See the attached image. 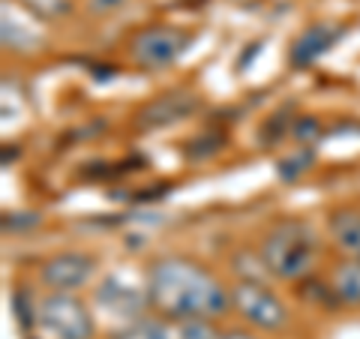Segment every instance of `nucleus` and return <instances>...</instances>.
Masks as SVG:
<instances>
[{
  "instance_id": "f257e3e1",
  "label": "nucleus",
  "mask_w": 360,
  "mask_h": 339,
  "mask_svg": "<svg viewBox=\"0 0 360 339\" xmlns=\"http://www.w3.org/2000/svg\"><path fill=\"white\" fill-rule=\"evenodd\" d=\"M144 291H148L150 309L174 324L189 319L217 321L231 309V291L222 286V279L205 264L184 255L156 258L148 267Z\"/></svg>"
},
{
  "instance_id": "f03ea898",
  "label": "nucleus",
  "mask_w": 360,
  "mask_h": 339,
  "mask_svg": "<svg viewBox=\"0 0 360 339\" xmlns=\"http://www.w3.org/2000/svg\"><path fill=\"white\" fill-rule=\"evenodd\" d=\"M258 252H262L270 276L285 279V282L307 279L312 274L315 262H319L315 234L300 219H283L270 225L267 234L262 237V243H258Z\"/></svg>"
},
{
  "instance_id": "7ed1b4c3",
  "label": "nucleus",
  "mask_w": 360,
  "mask_h": 339,
  "mask_svg": "<svg viewBox=\"0 0 360 339\" xmlns=\"http://www.w3.org/2000/svg\"><path fill=\"white\" fill-rule=\"evenodd\" d=\"M189 45H193V33L172 25H153L129 39V60L144 72H160L184 58Z\"/></svg>"
},
{
  "instance_id": "20e7f679",
  "label": "nucleus",
  "mask_w": 360,
  "mask_h": 339,
  "mask_svg": "<svg viewBox=\"0 0 360 339\" xmlns=\"http://www.w3.org/2000/svg\"><path fill=\"white\" fill-rule=\"evenodd\" d=\"M37 321L54 339H94V315L72 291H49L37 303Z\"/></svg>"
},
{
  "instance_id": "39448f33",
  "label": "nucleus",
  "mask_w": 360,
  "mask_h": 339,
  "mask_svg": "<svg viewBox=\"0 0 360 339\" xmlns=\"http://www.w3.org/2000/svg\"><path fill=\"white\" fill-rule=\"evenodd\" d=\"M229 291H231V309L250 327L264 333L285 331L288 309L264 282H234Z\"/></svg>"
},
{
  "instance_id": "423d86ee",
  "label": "nucleus",
  "mask_w": 360,
  "mask_h": 339,
  "mask_svg": "<svg viewBox=\"0 0 360 339\" xmlns=\"http://www.w3.org/2000/svg\"><path fill=\"white\" fill-rule=\"evenodd\" d=\"M94 264H96L94 255L66 250V252L45 258L42 267H39V279L51 291H75L94 276Z\"/></svg>"
},
{
  "instance_id": "0eeeda50",
  "label": "nucleus",
  "mask_w": 360,
  "mask_h": 339,
  "mask_svg": "<svg viewBox=\"0 0 360 339\" xmlns=\"http://www.w3.org/2000/svg\"><path fill=\"white\" fill-rule=\"evenodd\" d=\"M195 111V96L186 94V90H172V94H162L150 99L148 105L139 111V123L141 129H162V127H172L180 117H189Z\"/></svg>"
},
{
  "instance_id": "6e6552de",
  "label": "nucleus",
  "mask_w": 360,
  "mask_h": 339,
  "mask_svg": "<svg viewBox=\"0 0 360 339\" xmlns=\"http://www.w3.org/2000/svg\"><path fill=\"white\" fill-rule=\"evenodd\" d=\"M96 300H99V307H103V309L115 312V315H120V319H127V321L141 319L144 309H150L148 291L132 288V286H127V282L117 279V276H111V279H105L103 286H99Z\"/></svg>"
},
{
  "instance_id": "1a4fd4ad",
  "label": "nucleus",
  "mask_w": 360,
  "mask_h": 339,
  "mask_svg": "<svg viewBox=\"0 0 360 339\" xmlns=\"http://www.w3.org/2000/svg\"><path fill=\"white\" fill-rule=\"evenodd\" d=\"M340 39V27L333 25H312L300 33L291 45V63L295 66H309L321 58L324 51L333 49V42Z\"/></svg>"
},
{
  "instance_id": "9d476101",
  "label": "nucleus",
  "mask_w": 360,
  "mask_h": 339,
  "mask_svg": "<svg viewBox=\"0 0 360 339\" xmlns=\"http://www.w3.org/2000/svg\"><path fill=\"white\" fill-rule=\"evenodd\" d=\"M328 231H330L333 246L342 252V258L360 262V210L336 207L328 219Z\"/></svg>"
},
{
  "instance_id": "9b49d317",
  "label": "nucleus",
  "mask_w": 360,
  "mask_h": 339,
  "mask_svg": "<svg viewBox=\"0 0 360 339\" xmlns=\"http://www.w3.org/2000/svg\"><path fill=\"white\" fill-rule=\"evenodd\" d=\"M328 291L342 307H360V262L354 258H340L330 267Z\"/></svg>"
},
{
  "instance_id": "f8f14e48",
  "label": "nucleus",
  "mask_w": 360,
  "mask_h": 339,
  "mask_svg": "<svg viewBox=\"0 0 360 339\" xmlns=\"http://www.w3.org/2000/svg\"><path fill=\"white\" fill-rule=\"evenodd\" d=\"M111 339H174V331L160 315H141V319H132L117 327Z\"/></svg>"
},
{
  "instance_id": "ddd939ff",
  "label": "nucleus",
  "mask_w": 360,
  "mask_h": 339,
  "mask_svg": "<svg viewBox=\"0 0 360 339\" xmlns=\"http://www.w3.org/2000/svg\"><path fill=\"white\" fill-rule=\"evenodd\" d=\"M231 267L238 274V282H264L267 286V276L270 270L264 264L262 252H252V250H240L231 255Z\"/></svg>"
},
{
  "instance_id": "4468645a",
  "label": "nucleus",
  "mask_w": 360,
  "mask_h": 339,
  "mask_svg": "<svg viewBox=\"0 0 360 339\" xmlns=\"http://www.w3.org/2000/svg\"><path fill=\"white\" fill-rule=\"evenodd\" d=\"M37 42H39L37 33L27 30L18 18L9 15V9H4V45H6V49H13V51H27V49H33Z\"/></svg>"
},
{
  "instance_id": "2eb2a0df",
  "label": "nucleus",
  "mask_w": 360,
  "mask_h": 339,
  "mask_svg": "<svg viewBox=\"0 0 360 339\" xmlns=\"http://www.w3.org/2000/svg\"><path fill=\"white\" fill-rule=\"evenodd\" d=\"M21 6H25L33 18L58 21V18H63V15H70L72 0H21Z\"/></svg>"
},
{
  "instance_id": "dca6fc26",
  "label": "nucleus",
  "mask_w": 360,
  "mask_h": 339,
  "mask_svg": "<svg viewBox=\"0 0 360 339\" xmlns=\"http://www.w3.org/2000/svg\"><path fill=\"white\" fill-rule=\"evenodd\" d=\"M222 331L217 327V321L207 319H189L174 324V339H219Z\"/></svg>"
},
{
  "instance_id": "f3484780",
  "label": "nucleus",
  "mask_w": 360,
  "mask_h": 339,
  "mask_svg": "<svg viewBox=\"0 0 360 339\" xmlns=\"http://www.w3.org/2000/svg\"><path fill=\"white\" fill-rule=\"evenodd\" d=\"M312 165V153L303 148V151H295L291 156H283L279 160V174H283L285 180H295V177H300L307 168Z\"/></svg>"
},
{
  "instance_id": "a211bd4d",
  "label": "nucleus",
  "mask_w": 360,
  "mask_h": 339,
  "mask_svg": "<svg viewBox=\"0 0 360 339\" xmlns=\"http://www.w3.org/2000/svg\"><path fill=\"white\" fill-rule=\"evenodd\" d=\"M87 6L96 15H108V13H117L120 6H127V0H87Z\"/></svg>"
},
{
  "instance_id": "6ab92c4d",
  "label": "nucleus",
  "mask_w": 360,
  "mask_h": 339,
  "mask_svg": "<svg viewBox=\"0 0 360 339\" xmlns=\"http://www.w3.org/2000/svg\"><path fill=\"white\" fill-rule=\"evenodd\" d=\"M295 135H297V139H300V135H303V139H309V135H319V123H315V120H297V127H295Z\"/></svg>"
},
{
  "instance_id": "aec40b11",
  "label": "nucleus",
  "mask_w": 360,
  "mask_h": 339,
  "mask_svg": "<svg viewBox=\"0 0 360 339\" xmlns=\"http://www.w3.org/2000/svg\"><path fill=\"white\" fill-rule=\"evenodd\" d=\"M219 339H258L252 331H243V327H234V331H222Z\"/></svg>"
}]
</instances>
